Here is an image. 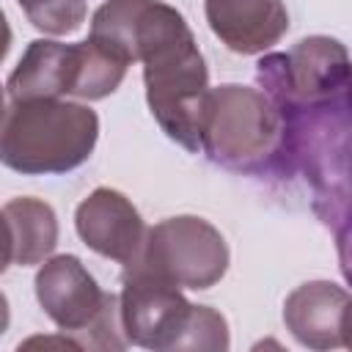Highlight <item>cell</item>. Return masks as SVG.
Returning a JSON list of instances; mask_svg holds the SVG:
<instances>
[{
	"mask_svg": "<svg viewBox=\"0 0 352 352\" xmlns=\"http://www.w3.org/2000/svg\"><path fill=\"white\" fill-rule=\"evenodd\" d=\"M99 138V118L69 99L11 102L0 118V162L22 176L80 168Z\"/></svg>",
	"mask_w": 352,
	"mask_h": 352,
	"instance_id": "obj_2",
	"label": "cell"
},
{
	"mask_svg": "<svg viewBox=\"0 0 352 352\" xmlns=\"http://www.w3.org/2000/svg\"><path fill=\"white\" fill-rule=\"evenodd\" d=\"M228 245L204 217L179 214L146 228L140 253L124 264L179 289H212L228 270Z\"/></svg>",
	"mask_w": 352,
	"mask_h": 352,
	"instance_id": "obj_4",
	"label": "cell"
},
{
	"mask_svg": "<svg viewBox=\"0 0 352 352\" xmlns=\"http://www.w3.org/2000/svg\"><path fill=\"white\" fill-rule=\"evenodd\" d=\"M231 338H228V324L226 316L217 314L209 305H192L190 319L184 324V333L176 341L173 352L182 349H206V352H223L228 349Z\"/></svg>",
	"mask_w": 352,
	"mask_h": 352,
	"instance_id": "obj_15",
	"label": "cell"
},
{
	"mask_svg": "<svg viewBox=\"0 0 352 352\" xmlns=\"http://www.w3.org/2000/svg\"><path fill=\"white\" fill-rule=\"evenodd\" d=\"M3 88H6V85H0V118H3V113H6V94H3Z\"/></svg>",
	"mask_w": 352,
	"mask_h": 352,
	"instance_id": "obj_19",
	"label": "cell"
},
{
	"mask_svg": "<svg viewBox=\"0 0 352 352\" xmlns=\"http://www.w3.org/2000/svg\"><path fill=\"white\" fill-rule=\"evenodd\" d=\"M201 151L220 168L261 176L286 168V121L275 102L250 85L209 88Z\"/></svg>",
	"mask_w": 352,
	"mask_h": 352,
	"instance_id": "obj_3",
	"label": "cell"
},
{
	"mask_svg": "<svg viewBox=\"0 0 352 352\" xmlns=\"http://www.w3.org/2000/svg\"><path fill=\"white\" fill-rule=\"evenodd\" d=\"M74 228L94 253L118 264H129L146 239V223L140 212L124 192L113 187H96L80 201L74 212Z\"/></svg>",
	"mask_w": 352,
	"mask_h": 352,
	"instance_id": "obj_8",
	"label": "cell"
},
{
	"mask_svg": "<svg viewBox=\"0 0 352 352\" xmlns=\"http://www.w3.org/2000/svg\"><path fill=\"white\" fill-rule=\"evenodd\" d=\"M0 214L11 234L14 264L30 267L52 256L58 245V217L47 201L30 198V195L11 198Z\"/></svg>",
	"mask_w": 352,
	"mask_h": 352,
	"instance_id": "obj_12",
	"label": "cell"
},
{
	"mask_svg": "<svg viewBox=\"0 0 352 352\" xmlns=\"http://www.w3.org/2000/svg\"><path fill=\"white\" fill-rule=\"evenodd\" d=\"M110 292H102L94 275L82 267L77 256H52L44 258L36 272V300L44 314L58 324L63 336H69L77 349L80 338L104 311Z\"/></svg>",
	"mask_w": 352,
	"mask_h": 352,
	"instance_id": "obj_7",
	"label": "cell"
},
{
	"mask_svg": "<svg viewBox=\"0 0 352 352\" xmlns=\"http://www.w3.org/2000/svg\"><path fill=\"white\" fill-rule=\"evenodd\" d=\"M33 28L50 36H69L85 22V0H16Z\"/></svg>",
	"mask_w": 352,
	"mask_h": 352,
	"instance_id": "obj_14",
	"label": "cell"
},
{
	"mask_svg": "<svg viewBox=\"0 0 352 352\" xmlns=\"http://www.w3.org/2000/svg\"><path fill=\"white\" fill-rule=\"evenodd\" d=\"M72 74H74V44L36 38L28 44L25 55L11 72L6 91L11 102L60 99L72 94Z\"/></svg>",
	"mask_w": 352,
	"mask_h": 352,
	"instance_id": "obj_11",
	"label": "cell"
},
{
	"mask_svg": "<svg viewBox=\"0 0 352 352\" xmlns=\"http://www.w3.org/2000/svg\"><path fill=\"white\" fill-rule=\"evenodd\" d=\"M135 58L143 63L146 102L160 129L187 151H201L209 72L184 16L146 0L135 25Z\"/></svg>",
	"mask_w": 352,
	"mask_h": 352,
	"instance_id": "obj_1",
	"label": "cell"
},
{
	"mask_svg": "<svg viewBox=\"0 0 352 352\" xmlns=\"http://www.w3.org/2000/svg\"><path fill=\"white\" fill-rule=\"evenodd\" d=\"M126 74V63L110 55L107 50L96 47L91 38L74 44V74H72V94L80 99H104L110 96Z\"/></svg>",
	"mask_w": 352,
	"mask_h": 352,
	"instance_id": "obj_13",
	"label": "cell"
},
{
	"mask_svg": "<svg viewBox=\"0 0 352 352\" xmlns=\"http://www.w3.org/2000/svg\"><path fill=\"white\" fill-rule=\"evenodd\" d=\"M8 319H11V311H8V300H6V294L0 292V336L8 330Z\"/></svg>",
	"mask_w": 352,
	"mask_h": 352,
	"instance_id": "obj_18",
	"label": "cell"
},
{
	"mask_svg": "<svg viewBox=\"0 0 352 352\" xmlns=\"http://www.w3.org/2000/svg\"><path fill=\"white\" fill-rule=\"evenodd\" d=\"M204 11L212 33L239 55L267 52L289 30L283 0H206Z\"/></svg>",
	"mask_w": 352,
	"mask_h": 352,
	"instance_id": "obj_10",
	"label": "cell"
},
{
	"mask_svg": "<svg viewBox=\"0 0 352 352\" xmlns=\"http://www.w3.org/2000/svg\"><path fill=\"white\" fill-rule=\"evenodd\" d=\"M118 308L129 346L173 352L190 319L192 302L182 294L179 286H170L148 272L124 267Z\"/></svg>",
	"mask_w": 352,
	"mask_h": 352,
	"instance_id": "obj_6",
	"label": "cell"
},
{
	"mask_svg": "<svg viewBox=\"0 0 352 352\" xmlns=\"http://www.w3.org/2000/svg\"><path fill=\"white\" fill-rule=\"evenodd\" d=\"M256 66L258 91H264L278 110L349 96V55L341 41L327 36L302 38L289 52L264 55Z\"/></svg>",
	"mask_w": 352,
	"mask_h": 352,
	"instance_id": "obj_5",
	"label": "cell"
},
{
	"mask_svg": "<svg viewBox=\"0 0 352 352\" xmlns=\"http://www.w3.org/2000/svg\"><path fill=\"white\" fill-rule=\"evenodd\" d=\"M8 50H11V28H8L6 14H3V8H0V63H3V58L8 55Z\"/></svg>",
	"mask_w": 352,
	"mask_h": 352,
	"instance_id": "obj_17",
	"label": "cell"
},
{
	"mask_svg": "<svg viewBox=\"0 0 352 352\" xmlns=\"http://www.w3.org/2000/svg\"><path fill=\"white\" fill-rule=\"evenodd\" d=\"M349 292L330 280H308L283 302L286 330L308 349L346 346Z\"/></svg>",
	"mask_w": 352,
	"mask_h": 352,
	"instance_id": "obj_9",
	"label": "cell"
},
{
	"mask_svg": "<svg viewBox=\"0 0 352 352\" xmlns=\"http://www.w3.org/2000/svg\"><path fill=\"white\" fill-rule=\"evenodd\" d=\"M11 261H14V256H11V234H8V226H6V220L0 214V275L8 270Z\"/></svg>",
	"mask_w": 352,
	"mask_h": 352,
	"instance_id": "obj_16",
	"label": "cell"
}]
</instances>
